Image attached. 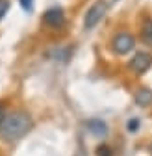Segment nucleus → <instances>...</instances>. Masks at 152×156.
<instances>
[{"label": "nucleus", "instance_id": "1", "mask_svg": "<svg viewBox=\"0 0 152 156\" xmlns=\"http://www.w3.org/2000/svg\"><path fill=\"white\" fill-rule=\"evenodd\" d=\"M33 125V117L28 110H13L0 125V140L6 143H17L32 132Z\"/></svg>", "mask_w": 152, "mask_h": 156}, {"label": "nucleus", "instance_id": "2", "mask_svg": "<svg viewBox=\"0 0 152 156\" xmlns=\"http://www.w3.org/2000/svg\"><path fill=\"white\" fill-rule=\"evenodd\" d=\"M109 50L119 58L134 54L136 52V35L130 30H117L109 39Z\"/></svg>", "mask_w": 152, "mask_h": 156}, {"label": "nucleus", "instance_id": "3", "mask_svg": "<svg viewBox=\"0 0 152 156\" xmlns=\"http://www.w3.org/2000/svg\"><path fill=\"white\" fill-rule=\"evenodd\" d=\"M109 8H111L109 0H97V2H93L87 8L85 15H84V30L85 32H91V30L97 28L102 23V19L108 15Z\"/></svg>", "mask_w": 152, "mask_h": 156}, {"label": "nucleus", "instance_id": "4", "mask_svg": "<svg viewBox=\"0 0 152 156\" xmlns=\"http://www.w3.org/2000/svg\"><path fill=\"white\" fill-rule=\"evenodd\" d=\"M41 24L48 30H61L67 24V15L61 6H52L41 15Z\"/></svg>", "mask_w": 152, "mask_h": 156}, {"label": "nucleus", "instance_id": "5", "mask_svg": "<svg viewBox=\"0 0 152 156\" xmlns=\"http://www.w3.org/2000/svg\"><path fill=\"white\" fill-rule=\"evenodd\" d=\"M126 67H128V71H132L136 76H143V74L148 73L150 67H152V54L147 52V50L134 52V56L128 60Z\"/></svg>", "mask_w": 152, "mask_h": 156}, {"label": "nucleus", "instance_id": "6", "mask_svg": "<svg viewBox=\"0 0 152 156\" xmlns=\"http://www.w3.org/2000/svg\"><path fill=\"white\" fill-rule=\"evenodd\" d=\"M84 126H85V130L91 136H95V138H98V140H104L109 134V128H108V125L102 119H87L84 123Z\"/></svg>", "mask_w": 152, "mask_h": 156}, {"label": "nucleus", "instance_id": "7", "mask_svg": "<svg viewBox=\"0 0 152 156\" xmlns=\"http://www.w3.org/2000/svg\"><path fill=\"white\" fill-rule=\"evenodd\" d=\"M134 99H136V104L139 108H150L152 106V89L148 87H139L134 95Z\"/></svg>", "mask_w": 152, "mask_h": 156}, {"label": "nucleus", "instance_id": "8", "mask_svg": "<svg viewBox=\"0 0 152 156\" xmlns=\"http://www.w3.org/2000/svg\"><path fill=\"white\" fill-rule=\"evenodd\" d=\"M141 41L148 47H152V15L145 17L143 23H141V32H139Z\"/></svg>", "mask_w": 152, "mask_h": 156}, {"label": "nucleus", "instance_id": "9", "mask_svg": "<svg viewBox=\"0 0 152 156\" xmlns=\"http://www.w3.org/2000/svg\"><path fill=\"white\" fill-rule=\"evenodd\" d=\"M71 54H72V48H69V47H56L54 52H48L52 60L60 62V63H67L71 60Z\"/></svg>", "mask_w": 152, "mask_h": 156}, {"label": "nucleus", "instance_id": "10", "mask_svg": "<svg viewBox=\"0 0 152 156\" xmlns=\"http://www.w3.org/2000/svg\"><path fill=\"white\" fill-rule=\"evenodd\" d=\"M95 156H115V152H113L111 145L100 143V145H97V149H95Z\"/></svg>", "mask_w": 152, "mask_h": 156}, {"label": "nucleus", "instance_id": "11", "mask_svg": "<svg viewBox=\"0 0 152 156\" xmlns=\"http://www.w3.org/2000/svg\"><path fill=\"white\" fill-rule=\"evenodd\" d=\"M9 9H11V0H0V23L6 19Z\"/></svg>", "mask_w": 152, "mask_h": 156}, {"label": "nucleus", "instance_id": "12", "mask_svg": "<svg viewBox=\"0 0 152 156\" xmlns=\"http://www.w3.org/2000/svg\"><path fill=\"white\" fill-rule=\"evenodd\" d=\"M126 128H128V132L134 134V132H137V130L141 128V121L137 119V117H132V119L126 123Z\"/></svg>", "mask_w": 152, "mask_h": 156}, {"label": "nucleus", "instance_id": "13", "mask_svg": "<svg viewBox=\"0 0 152 156\" xmlns=\"http://www.w3.org/2000/svg\"><path fill=\"white\" fill-rule=\"evenodd\" d=\"M8 106H9V102H8L6 99H0V125L4 123V119H6V115L9 113Z\"/></svg>", "mask_w": 152, "mask_h": 156}, {"label": "nucleus", "instance_id": "14", "mask_svg": "<svg viewBox=\"0 0 152 156\" xmlns=\"http://www.w3.org/2000/svg\"><path fill=\"white\" fill-rule=\"evenodd\" d=\"M19 4H21V8H22L26 13H30V11L33 9V0H19Z\"/></svg>", "mask_w": 152, "mask_h": 156}, {"label": "nucleus", "instance_id": "15", "mask_svg": "<svg viewBox=\"0 0 152 156\" xmlns=\"http://www.w3.org/2000/svg\"><path fill=\"white\" fill-rule=\"evenodd\" d=\"M148 151H150V154H152V143H150V145H148Z\"/></svg>", "mask_w": 152, "mask_h": 156}]
</instances>
